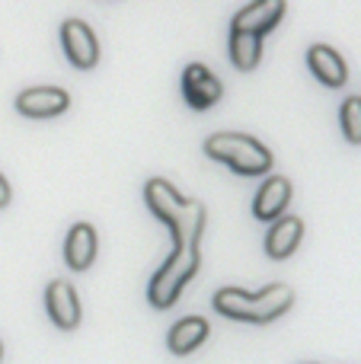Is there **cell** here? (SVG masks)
Here are the masks:
<instances>
[{
	"label": "cell",
	"instance_id": "1",
	"mask_svg": "<svg viewBox=\"0 0 361 364\" xmlns=\"http://www.w3.org/2000/svg\"><path fill=\"white\" fill-rule=\"evenodd\" d=\"M144 201L173 233L176 246H198L205 230V205L195 198H183L166 179H151L144 186Z\"/></svg>",
	"mask_w": 361,
	"mask_h": 364
},
{
	"label": "cell",
	"instance_id": "2",
	"mask_svg": "<svg viewBox=\"0 0 361 364\" xmlns=\"http://www.w3.org/2000/svg\"><path fill=\"white\" fill-rule=\"evenodd\" d=\"M294 304V291L288 284H269L259 294H247L240 288H221L215 294V310L227 320L240 323H272L288 314Z\"/></svg>",
	"mask_w": 361,
	"mask_h": 364
},
{
	"label": "cell",
	"instance_id": "3",
	"mask_svg": "<svg viewBox=\"0 0 361 364\" xmlns=\"http://www.w3.org/2000/svg\"><path fill=\"white\" fill-rule=\"evenodd\" d=\"M205 154L217 164H227L240 176H266L272 170V151L249 134L217 132L205 141Z\"/></svg>",
	"mask_w": 361,
	"mask_h": 364
},
{
	"label": "cell",
	"instance_id": "4",
	"mask_svg": "<svg viewBox=\"0 0 361 364\" xmlns=\"http://www.w3.org/2000/svg\"><path fill=\"white\" fill-rule=\"evenodd\" d=\"M202 265V256H198V246H176L170 252L163 265L157 269V275L151 278V288H147V301L157 310H170L173 304L179 301L183 288L192 282V275Z\"/></svg>",
	"mask_w": 361,
	"mask_h": 364
},
{
	"label": "cell",
	"instance_id": "5",
	"mask_svg": "<svg viewBox=\"0 0 361 364\" xmlns=\"http://www.w3.org/2000/svg\"><path fill=\"white\" fill-rule=\"evenodd\" d=\"M61 45L70 64L80 70H93L99 61V42H96L93 29L83 19H64L61 23Z\"/></svg>",
	"mask_w": 361,
	"mask_h": 364
},
{
	"label": "cell",
	"instance_id": "6",
	"mask_svg": "<svg viewBox=\"0 0 361 364\" xmlns=\"http://www.w3.org/2000/svg\"><path fill=\"white\" fill-rule=\"evenodd\" d=\"M45 310H48L51 323L64 333L80 326V297H77L74 284L64 282V278H55L45 288Z\"/></svg>",
	"mask_w": 361,
	"mask_h": 364
},
{
	"label": "cell",
	"instance_id": "7",
	"mask_svg": "<svg viewBox=\"0 0 361 364\" xmlns=\"http://www.w3.org/2000/svg\"><path fill=\"white\" fill-rule=\"evenodd\" d=\"M70 106V96L61 87H29L16 96V109L26 119H55Z\"/></svg>",
	"mask_w": 361,
	"mask_h": 364
},
{
	"label": "cell",
	"instance_id": "8",
	"mask_svg": "<svg viewBox=\"0 0 361 364\" xmlns=\"http://www.w3.org/2000/svg\"><path fill=\"white\" fill-rule=\"evenodd\" d=\"M183 96L192 109H211L221 100V80L205 64H189L183 70Z\"/></svg>",
	"mask_w": 361,
	"mask_h": 364
},
{
	"label": "cell",
	"instance_id": "9",
	"mask_svg": "<svg viewBox=\"0 0 361 364\" xmlns=\"http://www.w3.org/2000/svg\"><path fill=\"white\" fill-rule=\"evenodd\" d=\"M285 0H253L247 4L240 13L234 16V32H253V36H262V32L275 29L285 16Z\"/></svg>",
	"mask_w": 361,
	"mask_h": 364
},
{
	"label": "cell",
	"instance_id": "10",
	"mask_svg": "<svg viewBox=\"0 0 361 364\" xmlns=\"http://www.w3.org/2000/svg\"><path fill=\"white\" fill-rule=\"evenodd\" d=\"M301 237H304V220L291 218V214H281L279 220H272V227L266 233V256L288 259L301 246Z\"/></svg>",
	"mask_w": 361,
	"mask_h": 364
},
{
	"label": "cell",
	"instance_id": "11",
	"mask_svg": "<svg viewBox=\"0 0 361 364\" xmlns=\"http://www.w3.org/2000/svg\"><path fill=\"white\" fill-rule=\"evenodd\" d=\"M291 201V182L285 176H269L253 198V214L259 220H279Z\"/></svg>",
	"mask_w": 361,
	"mask_h": 364
},
{
	"label": "cell",
	"instance_id": "12",
	"mask_svg": "<svg viewBox=\"0 0 361 364\" xmlns=\"http://www.w3.org/2000/svg\"><path fill=\"white\" fill-rule=\"evenodd\" d=\"M307 64H311V74L326 87H345V80H349V68H345L343 55L330 45H311Z\"/></svg>",
	"mask_w": 361,
	"mask_h": 364
},
{
	"label": "cell",
	"instance_id": "13",
	"mask_svg": "<svg viewBox=\"0 0 361 364\" xmlns=\"http://www.w3.org/2000/svg\"><path fill=\"white\" fill-rule=\"evenodd\" d=\"M64 259L74 272H87L96 259V230L93 224L80 220V224L70 227L68 240H64Z\"/></svg>",
	"mask_w": 361,
	"mask_h": 364
},
{
	"label": "cell",
	"instance_id": "14",
	"mask_svg": "<svg viewBox=\"0 0 361 364\" xmlns=\"http://www.w3.org/2000/svg\"><path fill=\"white\" fill-rule=\"evenodd\" d=\"M208 329H211L208 320H202V316H185V320H179L176 326L170 329L166 346H170L173 355H189L208 339Z\"/></svg>",
	"mask_w": 361,
	"mask_h": 364
},
{
	"label": "cell",
	"instance_id": "15",
	"mask_svg": "<svg viewBox=\"0 0 361 364\" xmlns=\"http://www.w3.org/2000/svg\"><path fill=\"white\" fill-rule=\"evenodd\" d=\"M262 58V36L230 29V61L240 70H253Z\"/></svg>",
	"mask_w": 361,
	"mask_h": 364
},
{
	"label": "cell",
	"instance_id": "16",
	"mask_svg": "<svg viewBox=\"0 0 361 364\" xmlns=\"http://www.w3.org/2000/svg\"><path fill=\"white\" fill-rule=\"evenodd\" d=\"M339 125L349 144H361V96H349L339 109Z\"/></svg>",
	"mask_w": 361,
	"mask_h": 364
},
{
	"label": "cell",
	"instance_id": "17",
	"mask_svg": "<svg viewBox=\"0 0 361 364\" xmlns=\"http://www.w3.org/2000/svg\"><path fill=\"white\" fill-rule=\"evenodd\" d=\"M10 205V186H6V179L0 176V208Z\"/></svg>",
	"mask_w": 361,
	"mask_h": 364
},
{
	"label": "cell",
	"instance_id": "18",
	"mask_svg": "<svg viewBox=\"0 0 361 364\" xmlns=\"http://www.w3.org/2000/svg\"><path fill=\"white\" fill-rule=\"evenodd\" d=\"M0 355H4V346H0Z\"/></svg>",
	"mask_w": 361,
	"mask_h": 364
},
{
	"label": "cell",
	"instance_id": "19",
	"mask_svg": "<svg viewBox=\"0 0 361 364\" xmlns=\"http://www.w3.org/2000/svg\"><path fill=\"white\" fill-rule=\"evenodd\" d=\"M304 364H313V361H304Z\"/></svg>",
	"mask_w": 361,
	"mask_h": 364
}]
</instances>
